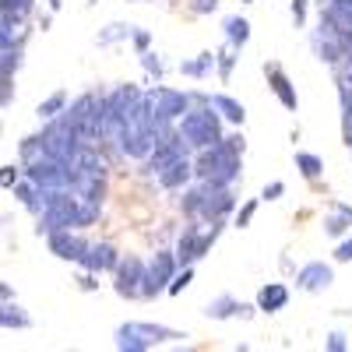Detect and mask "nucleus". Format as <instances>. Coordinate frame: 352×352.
<instances>
[{
	"label": "nucleus",
	"instance_id": "30",
	"mask_svg": "<svg viewBox=\"0 0 352 352\" xmlns=\"http://www.w3.org/2000/svg\"><path fill=\"white\" fill-rule=\"evenodd\" d=\"M282 190H285V184H278V180H275V184H268V187H264V197H268V201H275Z\"/></svg>",
	"mask_w": 352,
	"mask_h": 352
},
{
	"label": "nucleus",
	"instance_id": "27",
	"mask_svg": "<svg viewBox=\"0 0 352 352\" xmlns=\"http://www.w3.org/2000/svg\"><path fill=\"white\" fill-rule=\"evenodd\" d=\"M254 212H257V201H250V204H243V212L236 215V226H247V222L254 219Z\"/></svg>",
	"mask_w": 352,
	"mask_h": 352
},
{
	"label": "nucleus",
	"instance_id": "28",
	"mask_svg": "<svg viewBox=\"0 0 352 352\" xmlns=\"http://www.w3.org/2000/svg\"><path fill=\"white\" fill-rule=\"evenodd\" d=\"M303 14H307V0H292V18H296V25H303Z\"/></svg>",
	"mask_w": 352,
	"mask_h": 352
},
{
	"label": "nucleus",
	"instance_id": "7",
	"mask_svg": "<svg viewBox=\"0 0 352 352\" xmlns=\"http://www.w3.org/2000/svg\"><path fill=\"white\" fill-rule=\"evenodd\" d=\"M120 282H116V292L120 296H144V282H148V272H144V264L138 257H127L120 261Z\"/></svg>",
	"mask_w": 352,
	"mask_h": 352
},
{
	"label": "nucleus",
	"instance_id": "12",
	"mask_svg": "<svg viewBox=\"0 0 352 352\" xmlns=\"http://www.w3.org/2000/svg\"><path fill=\"white\" fill-rule=\"evenodd\" d=\"M264 71H268L272 92H275V96L282 99V106H285V109H296V88L289 85V78L282 74V67H275V64H272V67H264Z\"/></svg>",
	"mask_w": 352,
	"mask_h": 352
},
{
	"label": "nucleus",
	"instance_id": "33",
	"mask_svg": "<svg viewBox=\"0 0 352 352\" xmlns=\"http://www.w3.org/2000/svg\"><path fill=\"white\" fill-rule=\"evenodd\" d=\"M328 349H331V352H342V349H345V342H342V335H331V342H328Z\"/></svg>",
	"mask_w": 352,
	"mask_h": 352
},
{
	"label": "nucleus",
	"instance_id": "24",
	"mask_svg": "<svg viewBox=\"0 0 352 352\" xmlns=\"http://www.w3.org/2000/svg\"><path fill=\"white\" fill-rule=\"evenodd\" d=\"M4 11H14V18L32 11V0H4Z\"/></svg>",
	"mask_w": 352,
	"mask_h": 352
},
{
	"label": "nucleus",
	"instance_id": "26",
	"mask_svg": "<svg viewBox=\"0 0 352 352\" xmlns=\"http://www.w3.org/2000/svg\"><path fill=\"white\" fill-rule=\"evenodd\" d=\"M190 8H194L197 14H208V11L219 8V0H190Z\"/></svg>",
	"mask_w": 352,
	"mask_h": 352
},
{
	"label": "nucleus",
	"instance_id": "17",
	"mask_svg": "<svg viewBox=\"0 0 352 352\" xmlns=\"http://www.w3.org/2000/svg\"><path fill=\"white\" fill-rule=\"evenodd\" d=\"M222 116H226V120H232V124H243V106L236 102V99H229V96H212L208 99Z\"/></svg>",
	"mask_w": 352,
	"mask_h": 352
},
{
	"label": "nucleus",
	"instance_id": "9",
	"mask_svg": "<svg viewBox=\"0 0 352 352\" xmlns=\"http://www.w3.org/2000/svg\"><path fill=\"white\" fill-rule=\"evenodd\" d=\"M50 250L56 257H64V261H81L85 250H88V243H81L78 236H71L67 229H56V232H50Z\"/></svg>",
	"mask_w": 352,
	"mask_h": 352
},
{
	"label": "nucleus",
	"instance_id": "35",
	"mask_svg": "<svg viewBox=\"0 0 352 352\" xmlns=\"http://www.w3.org/2000/svg\"><path fill=\"white\" fill-rule=\"evenodd\" d=\"M134 43H138V50H144L148 46V32H134Z\"/></svg>",
	"mask_w": 352,
	"mask_h": 352
},
{
	"label": "nucleus",
	"instance_id": "23",
	"mask_svg": "<svg viewBox=\"0 0 352 352\" xmlns=\"http://www.w3.org/2000/svg\"><path fill=\"white\" fill-rule=\"evenodd\" d=\"M342 99H345V141L352 144V88H342Z\"/></svg>",
	"mask_w": 352,
	"mask_h": 352
},
{
	"label": "nucleus",
	"instance_id": "34",
	"mask_svg": "<svg viewBox=\"0 0 352 352\" xmlns=\"http://www.w3.org/2000/svg\"><path fill=\"white\" fill-rule=\"evenodd\" d=\"M342 88H352V53H349V64H345V85Z\"/></svg>",
	"mask_w": 352,
	"mask_h": 352
},
{
	"label": "nucleus",
	"instance_id": "6",
	"mask_svg": "<svg viewBox=\"0 0 352 352\" xmlns=\"http://www.w3.org/2000/svg\"><path fill=\"white\" fill-rule=\"evenodd\" d=\"M215 236H219V226H212V232H197V226H187L184 229V236H180V264H190V261H197V257H204L208 254V247L215 243Z\"/></svg>",
	"mask_w": 352,
	"mask_h": 352
},
{
	"label": "nucleus",
	"instance_id": "4",
	"mask_svg": "<svg viewBox=\"0 0 352 352\" xmlns=\"http://www.w3.org/2000/svg\"><path fill=\"white\" fill-rule=\"evenodd\" d=\"M229 208H232V194H229L226 187L208 184V180H204V187H197V215L219 222Z\"/></svg>",
	"mask_w": 352,
	"mask_h": 352
},
{
	"label": "nucleus",
	"instance_id": "8",
	"mask_svg": "<svg viewBox=\"0 0 352 352\" xmlns=\"http://www.w3.org/2000/svg\"><path fill=\"white\" fill-rule=\"evenodd\" d=\"M173 268H176L173 254H155V261L148 264V282H144V296H155V292L169 289L166 282L173 278Z\"/></svg>",
	"mask_w": 352,
	"mask_h": 352
},
{
	"label": "nucleus",
	"instance_id": "13",
	"mask_svg": "<svg viewBox=\"0 0 352 352\" xmlns=\"http://www.w3.org/2000/svg\"><path fill=\"white\" fill-rule=\"evenodd\" d=\"M187 180H190V162H187V155H184V159H176V162H169V166L159 173V184L169 187V190L184 187Z\"/></svg>",
	"mask_w": 352,
	"mask_h": 352
},
{
	"label": "nucleus",
	"instance_id": "22",
	"mask_svg": "<svg viewBox=\"0 0 352 352\" xmlns=\"http://www.w3.org/2000/svg\"><path fill=\"white\" fill-rule=\"evenodd\" d=\"M64 106H67V96H64V92H56V96H50V99L39 106V116H56Z\"/></svg>",
	"mask_w": 352,
	"mask_h": 352
},
{
	"label": "nucleus",
	"instance_id": "11",
	"mask_svg": "<svg viewBox=\"0 0 352 352\" xmlns=\"http://www.w3.org/2000/svg\"><path fill=\"white\" fill-rule=\"evenodd\" d=\"M296 285H300V289H307V292L328 289V285H331V268H328V264H320V261H314V264H307V268H300Z\"/></svg>",
	"mask_w": 352,
	"mask_h": 352
},
{
	"label": "nucleus",
	"instance_id": "2",
	"mask_svg": "<svg viewBox=\"0 0 352 352\" xmlns=\"http://www.w3.org/2000/svg\"><path fill=\"white\" fill-rule=\"evenodd\" d=\"M215 109V106H212ZM212 109H197V113H184L180 120V134L187 138V144L194 148H212V144L222 141V131H219V116Z\"/></svg>",
	"mask_w": 352,
	"mask_h": 352
},
{
	"label": "nucleus",
	"instance_id": "21",
	"mask_svg": "<svg viewBox=\"0 0 352 352\" xmlns=\"http://www.w3.org/2000/svg\"><path fill=\"white\" fill-rule=\"evenodd\" d=\"M0 320H4V328H28V317L21 314V307H4V314H0Z\"/></svg>",
	"mask_w": 352,
	"mask_h": 352
},
{
	"label": "nucleus",
	"instance_id": "10",
	"mask_svg": "<svg viewBox=\"0 0 352 352\" xmlns=\"http://www.w3.org/2000/svg\"><path fill=\"white\" fill-rule=\"evenodd\" d=\"M81 264H85L88 272H109V268H120V261H116V250H113L109 243H92V247L85 250Z\"/></svg>",
	"mask_w": 352,
	"mask_h": 352
},
{
	"label": "nucleus",
	"instance_id": "36",
	"mask_svg": "<svg viewBox=\"0 0 352 352\" xmlns=\"http://www.w3.org/2000/svg\"><path fill=\"white\" fill-rule=\"evenodd\" d=\"M50 4H53V8H60V0H50Z\"/></svg>",
	"mask_w": 352,
	"mask_h": 352
},
{
	"label": "nucleus",
	"instance_id": "14",
	"mask_svg": "<svg viewBox=\"0 0 352 352\" xmlns=\"http://www.w3.org/2000/svg\"><path fill=\"white\" fill-rule=\"evenodd\" d=\"M289 303V289L285 285H278V282H272V285H264L261 289V296H257V310H282Z\"/></svg>",
	"mask_w": 352,
	"mask_h": 352
},
{
	"label": "nucleus",
	"instance_id": "5",
	"mask_svg": "<svg viewBox=\"0 0 352 352\" xmlns=\"http://www.w3.org/2000/svg\"><path fill=\"white\" fill-rule=\"evenodd\" d=\"M144 99H148L155 120H162V124H169V120H176V116L187 113V96L173 92V88H155V92H148Z\"/></svg>",
	"mask_w": 352,
	"mask_h": 352
},
{
	"label": "nucleus",
	"instance_id": "15",
	"mask_svg": "<svg viewBox=\"0 0 352 352\" xmlns=\"http://www.w3.org/2000/svg\"><path fill=\"white\" fill-rule=\"evenodd\" d=\"M208 317H215V320H222V317H232V314H240V317H250V307L247 303H236L232 296H219L215 303H208V310H204Z\"/></svg>",
	"mask_w": 352,
	"mask_h": 352
},
{
	"label": "nucleus",
	"instance_id": "20",
	"mask_svg": "<svg viewBox=\"0 0 352 352\" xmlns=\"http://www.w3.org/2000/svg\"><path fill=\"white\" fill-rule=\"evenodd\" d=\"M296 166H300V173H303V176H310V180H317L320 169H324V166H320V159H317V155H310V152H296Z\"/></svg>",
	"mask_w": 352,
	"mask_h": 352
},
{
	"label": "nucleus",
	"instance_id": "3",
	"mask_svg": "<svg viewBox=\"0 0 352 352\" xmlns=\"http://www.w3.org/2000/svg\"><path fill=\"white\" fill-rule=\"evenodd\" d=\"M166 338H180L169 328H159V324H124L120 335H116V345L120 349H131V352H141L155 342H166Z\"/></svg>",
	"mask_w": 352,
	"mask_h": 352
},
{
	"label": "nucleus",
	"instance_id": "25",
	"mask_svg": "<svg viewBox=\"0 0 352 352\" xmlns=\"http://www.w3.org/2000/svg\"><path fill=\"white\" fill-rule=\"evenodd\" d=\"M190 275H194V272H190V268H187V272H184V275H176V278H173V282H169V292H180V289H187V285H190Z\"/></svg>",
	"mask_w": 352,
	"mask_h": 352
},
{
	"label": "nucleus",
	"instance_id": "32",
	"mask_svg": "<svg viewBox=\"0 0 352 352\" xmlns=\"http://www.w3.org/2000/svg\"><path fill=\"white\" fill-rule=\"evenodd\" d=\"M14 180H18V169L14 166H4V187H11Z\"/></svg>",
	"mask_w": 352,
	"mask_h": 352
},
{
	"label": "nucleus",
	"instance_id": "16",
	"mask_svg": "<svg viewBox=\"0 0 352 352\" xmlns=\"http://www.w3.org/2000/svg\"><path fill=\"white\" fill-rule=\"evenodd\" d=\"M352 226V208L349 204H335V212L328 215V222H324V229L331 232V236H342V232Z\"/></svg>",
	"mask_w": 352,
	"mask_h": 352
},
{
	"label": "nucleus",
	"instance_id": "1",
	"mask_svg": "<svg viewBox=\"0 0 352 352\" xmlns=\"http://www.w3.org/2000/svg\"><path fill=\"white\" fill-rule=\"evenodd\" d=\"M240 155H243V138L232 134V138H222L219 144L204 148L201 159H197V176L208 184H219V187H229L232 180L240 176Z\"/></svg>",
	"mask_w": 352,
	"mask_h": 352
},
{
	"label": "nucleus",
	"instance_id": "18",
	"mask_svg": "<svg viewBox=\"0 0 352 352\" xmlns=\"http://www.w3.org/2000/svg\"><path fill=\"white\" fill-rule=\"evenodd\" d=\"M226 39H229L232 46H243V43L250 39V25H247L243 18H226Z\"/></svg>",
	"mask_w": 352,
	"mask_h": 352
},
{
	"label": "nucleus",
	"instance_id": "29",
	"mask_svg": "<svg viewBox=\"0 0 352 352\" xmlns=\"http://www.w3.org/2000/svg\"><path fill=\"white\" fill-rule=\"evenodd\" d=\"M229 71H232V56H229V53H219V74L226 78Z\"/></svg>",
	"mask_w": 352,
	"mask_h": 352
},
{
	"label": "nucleus",
	"instance_id": "19",
	"mask_svg": "<svg viewBox=\"0 0 352 352\" xmlns=\"http://www.w3.org/2000/svg\"><path fill=\"white\" fill-rule=\"evenodd\" d=\"M215 67V56L212 53H201L197 60H190V64H184V74H190V78H204Z\"/></svg>",
	"mask_w": 352,
	"mask_h": 352
},
{
	"label": "nucleus",
	"instance_id": "31",
	"mask_svg": "<svg viewBox=\"0 0 352 352\" xmlns=\"http://www.w3.org/2000/svg\"><path fill=\"white\" fill-rule=\"evenodd\" d=\"M335 257H338V261H352V240H345V243L335 250Z\"/></svg>",
	"mask_w": 352,
	"mask_h": 352
}]
</instances>
